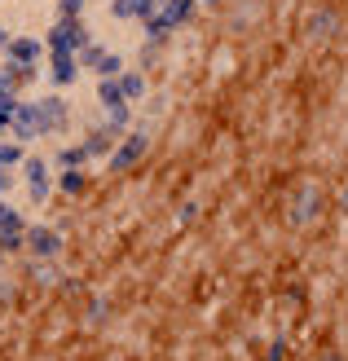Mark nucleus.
I'll list each match as a JSON object with an SVG mask.
<instances>
[{
	"instance_id": "1",
	"label": "nucleus",
	"mask_w": 348,
	"mask_h": 361,
	"mask_svg": "<svg viewBox=\"0 0 348 361\" xmlns=\"http://www.w3.org/2000/svg\"><path fill=\"white\" fill-rule=\"evenodd\" d=\"M44 44H49V53H80L88 44V31H84L80 18H58L53 31L44 35Z\"/></svg>"
},
{
	"instance_id": "2",
	"label": "nucleus",
	"mask_w": 348,
	"mask_h": 361,
	"mask_svg": "<svg viewBox=\"0 0 348 361\" xmlns=\"http://www.w3.org/2000/svg\"><path fill=\"white\" fill-rule=\"evenodd\" d=\"M5 49H9V62H13V66H35V62L44 58L49 44H44V40H31V35H18V40H9Z\"/></svg>"
},
{
	"instance_id": "3",
	"label": "nucleus",
	"mask_w": 348,
	"mask_h": 361,
	"mask_svg": "<svg viewBox=\"0 0 348 361\" xmlns=\"http://www.w3.org/2000/svg\"><path fill=\"white\" fill-rule=\"evenodd\" d=\"M49 80L58 88L76 84L80 80V53H53V58H49Z\"/></svg>"
},
{
	"instance_id": "4",
	"label": "nucleus",
	"mask_w": 348,
	"mask_h": 361,
	"mask_svg": "<svg viewBox=\"0 0 348 361\" xmlns=\"http://www.w3.org/2000/svg\"><path fill=\"white\" fill-rule=\"evenodd\" d=\"M9 123H13V133L23 137V141H31V137H40V133H44L40 106H13V115H9Z\"/></svg>"
},
{
	"instance_id": "5",
	"label": "nucleus",
	"mask_w": 348,
	"mask_h": 361,
	"mask_svg": "<svg viewBox=\"0 0 348 361\" xmlns=\"http://www.w3.org/2000/svg\"><path fill=\"white\" fill-rule=\"evenodd\" d=\"M40 119H44V133L66 128V102H62V97H44V102H40Z\"/></svg>"
},
{
	"instance_id": "6",
	"label": "nucleus",
	"mask_w": 348,
	"mask_h": 361,
	"mask_svg": "<svg viewBox=\"0 0 348 361\" xmlns=\"http://www.w3.org/2000/svg\"><path fill=\"white\" fill-rule=\"evenodd\" d=\"M27 247L35 251V256H53V251H58V233L35 225V229H27Z\"/></svg>"
},
{
	"instance_id": "7",
	"label": "nucleus",
	"mask_w": 348,
	"mask_h": 361,
	"mask_svg": "<svg viewBox=\"0 0 348 361\" xmlns=\"http://www.w3.org/2000/svg\"><path fill=\"white\" fill-rule=\"evenodd\" d=\"M27 185H31V198L49 194V168L40 164V159H27Z\"/></svg>"
},
{
	"instance_id": "8",
	"label": "nucleus",
	"mask_w": 348,
	"mask_h": 361,
	"mask_svg": "<svg viewBox=\"0 0 348 361\" xmlns=\"http://www.w3.org/2000/svg\"><path fill=\"white\" fill-rule=\"evenodd\" d=\"M119 93H124V102H141V97H145L141 71H124V75H119Z\"/></svg>"
},
{
	"instance_id": "9",
	"label": "nucleus",
	"mask_w": 348,
	"mask_h": 361,
	"mask_svg": "<svg viewBox=\"0 0 348 361\" xmlns=\"http://www.w3.org/2000/svg\"><path fill=\"white\" fill-rule=\"evenodd\" d=\"M141 150H145V137H141V133L124 137V150L115 154V168H128V164H133V159H141Z\"/></svg>"
},
{
	"instance_id": "10",
	"label": "nucleus",
	"mask_w": 348,
	"mask_h": 361,
	"mask_svg": "<svg viewBox=\"0 0 348 361\" xmlns=\"http://www.w3.org/2000/svg\"><path fill=\"white\" fill-rule=\"evenodd\" d=\"M93 71L102 80H115V75H124V58H119V53H102V58L93 62Z\"/></svg>"
},
{
	"instance_id": "11",
	"label": "nucleus",
	"mask_w": 348,
	"mask_h": 361,
	"mask_svg": "<svg viewBox=\"0 0 348 361\" xmlns=\"http://www.w3.org/2000/svg\"><path fill=\"white\" fill-rule=\"evenodd\" d=\"M111 150V128H97L93 137L84 141V159H93V154H106Z\"/></svg>"
},
{
	"instance_id": "12",
	"label": "nucleus",
	"mask_w": 348,
	"mask_h": 361,
	"mask_svg": "<svg viewBox=\"0 0 348 361\" xmlns=\"http://www.w3.org/2000/svg\"><path fill=\"white\" fill-rule=\"evenodd\" d=\"M84 180H88V176H84L80 168H66V172L58 176V185H62L66 194H80V190H84Z\"/></svg>"
},
{
	"instance_id": "13",
	"label": "nucleus",
	"mask_w": 348,
	"mask_h": 361,
	"mask_svg": "<svg viewBox=\"0 0 348 361\" xmlns=\"http://www.w3.org/2000/svg\"><path fill=\"white\" fill-rule=\"evenodd\" d=\"M5 229H23V216H18L13 207L0 203V233H5Z\"/></svg>"
},
{
	"instance_id": "14",
	"label": "nucleus",
	"mask_w": 348,
	"mask_h": 361,
	"mask_svg": "<svg viewBox=\"0 0 348 361\" xmlns=\"http://www.w3.org/2000/svg\"><path fill=\"white\" fill-rule=\"evenodd\" d=\"M84 0H58V18H80Z\"/></svg>"
},
{
	"instance_id": "15",
	"label": "nucleus",
	"mask_w": 348,
	"mask_h": 361,
	"mask_svg": "<svg viewBox=\"0 0 348 361\" xmlns=\"http://www.w3.org/2000/svg\"><path fill=\"white\" fill-rule=\"evenodd\" d=\"M80 159H84V146H80V150H62V154H58V168H76Z\"/></svg>"
},
{
	"instance_id": "16",
	"label": "nucleus",
	"mask_w": 348,
	"mask_h": 361,
	"mask_svg": "<svg viewBox=\"0 0 348 361\" xmlns=\"http://www.w3.org/2000/svg\"><path fill=\"white\" fill-rule=\"evenodd\" d=\"M18 159H23V150H18V146H0V168L18 164Z\"/></svg>"
},
{
	"instance_id": "17",
	"label": "nucleus",
	"mask_w": 348,
	"mask_h": 361,
	"mask_svg": "<svg viewBox=\"0 0 348 361\" xmlns=\"http://www.w3.org/2000/svg\"><path fill=\"white\" fill-rule=\"evenodd\" d=\"M5 44H9V31H5V27H0V49H5Z\"/></svg>"
},
{
	"instance_id": "18",
	"label": "nucleus",
	"mask_w": 348,
	"mask_h": 361,
	"mask_svg": "<svg viewBox=\"0 0 348 361\" xmlns=\"http://www.w3.org/2000/svg\"><path fill=\"white\" fill-rule=\"evenodd\" d=\"M203 5H221V0H203Z\"/></svg>"
}]
</instances>
